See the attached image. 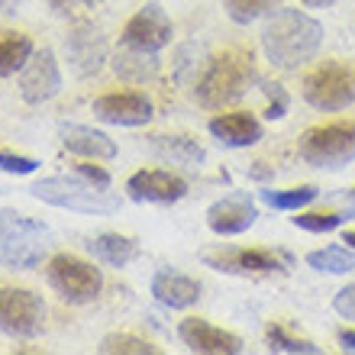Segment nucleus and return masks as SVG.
I'll list each match as a JSON object with an SVG mask.
<instances>
[{"mask_svg": "<svg viewBox=\"0 0 355 355\" xmlns=\"http://www.w3.org/2000/svg\"><path fill=\"white\" fill-rule=\"evenodd\" d=\"M271 352H288V355H320V346H313L310 339H297L291 336L284 327H268L265 329Z\"/></svg>", "mask_w": 355, "mask_h": 355, "instance_id": "bb28decb", "label": "nucleus"}, {"mask_svg": "<svg viewBox=\"0 0 355 355\" xmlns=\"http://www.w3.org/2000/svg\"><path fill=\"white\" fill-rule=\"evenodd\" d=\"M65 49H68V58L75 62L78 75H94L103 65V52H107L101 29H94L91 23H78L71 29V36L65 39Z\"/></svg>", "mask_w": 355, "mask_h": 355, "instance_id": "f3484780", "label": "nucleus"}, {"mask_svg": "<svg viewBox=\"0 0 355 355\" xmlns=\"http://www.w3.org/2000/svg\"><path fill=\"white\" fill-rule=\"evenodd\" d=\"M29 58H33V39L17 29H3L0 33V78L23 71Z\"/></svg>", "mask_w": 355, "mask_h": 355, "instance_id": "4be33fe9", "label": "nucleus"}, {"mask_svg": "<svg viewBox=\"0 0 355 355\" xmlns=\"http://www.w3.org/2000/svg\"><path fill=\"white\" fill-rule=\"evenodd\" d=\"M323 46V26L304 10H275L262 26V52L271 65L300 68Z\"/></svg>", "mask_w": 355, "mask_h": 355, "instance_id": "f257e3e1", "label": "nucleus"}, {"mask_svg": "<svg viewBox=\"0 0 355 355\" xmlns=\"http://www.w3.org/2000/svg\"><path fill=\"white\" fill-rule=\"evenodd\" d=\"M349 220V214H300L294 216V226L297 230H307V233H329Z\"/></svg>", "mask_w": 355, "mask_h": 355, "instance_id": "c85d7f7f", "label": "nucleus"}, {"mask_svg": "<svg viewBox=\"0 0 355 355\" xmlns=\"http://www.w3.org/2000/svg\"><path fill=\"white\" fill-rule=\"evenodd\" d=\"M178 336L184 343L191 352H200V355H239L243 352V339L226 333V329L207 323V320H184L178 327Z\"/></svg>", "mask_w": 355, "mask_h": 355, "instance_id": "4468645a", "label": "nucleus"}, {"mask_svg": "<svg viewBox=\"0 0 355 355\" xmlns=\"http://www.w3.org/2000/svg\"><path fill=\"white\" fill-rule=\"evenodd\" d=\"M152 294H155V300L165 304V307L187 310L200 300V284L175 268H162V271H155V278H152Z\"/></svg>", "mask_w": 355, "mask_h": 355, "instance_id": "a211bd4d", "label": "nucleus"}, {"mask_svg": "<svg viewBox=\"0 0 355 355\" xmlns=\"http://www.w3.org/2000/svg\"><path fill=\"white\" fill-rule=\"evenodd\" d=\"M259 220V210H255L252 197L236 191L230 197H220L216 204H210L207 210V226L214 230L216 236H239L245 233L249 226Z\"/></svg>", "mask_w": 355, "mask_h": 355, "instance_id": "ddd939ff", "label": "nucleus"}, {"mask_svg": "<svg viewBox=\"0 0 355 355\" xmlns=\"http://www.w3.org/2000/svg\"><path fill=\"white\" fill-rule=\"evenodd\" d=\"M317 187L313 184H304V187H288V191H262V200L275 210H300L317 200Z\"/></svg>", "mask_w": 355, "mask_h": 355, "instance_id": "393cba45", "label": "nucleus"}, {"mask_svg": "<svg viewBox=\"0 0 355 355\" xmlns=\"http://www.w3.org/2000/svg\"><path fill=\"white\" fill-rule=\"evenodd\" d=\"M101 355H155L159 349L152 346L149 339L130 336V333H113V336H103L101 346H97Z\"/></svg>", "mask_w": 355, "mask_h": 355, "instance_id": "a878e982", "label": "nucleus"}, {"mask_svg": "<svg viewBox=\"0 0 355 355\" xmlns=\"http://www.w3.org/2000/svg\"><path fill=\"white\" fill-rule=\"evenodd\" d=\"M78 175L85 178V181H91V184L97 187H110V175L103 168H97V165H78Z\"/></svg>", "mask_w": 355, "mask_h": 355, "instance_id": "72a5a7b5", "label": "nucleus"}, {"mask_svg": "<svg viewBox=\"0 0 355 355\" xmlns=\"http://www.w3.org/2000/svg\"><path fill=\"white\" fill-rule=\"evenodd\" d=\"M46 329V304L26 288H0V333L10 339H36Z\"/></svg>", "mask_w": 355, "mask_h": 355, "instance_id": "6e6552de", "label": "nucleus"}, {"mask_svg": "<svg viewBox=\"0 0 355 355\" xmlns=\"http://www.w3.org/2000/svg\"><path fill=\"white\" fill-rule=\"evenodd\" d=\"M300 3H307V7H333L336 0H300Z\"/></svg>", "mask_w": 355, "mask_h": 355, "instance_id": "c9c22d12", "label": "nucleus"}, {"mask_svg": "<svg viewBox=\"0 0 355 355\" xmlns=\"http://www.w3.org/2000/svg\"><path fill=\"white\" fill-rule=\"evenodd\" d=\"M94 116L110 126H146L152 120V101L142 91H110L94 101Z\"/></svg>", "mask_w": 355, "mask_h": 355, "instance_id": "1a4fd4ad", "label": "nucleus"}, {"mask_svg": "<svg viewBox=\"0 0 355 355\" xmlns=\"http://www.w3.org/2000/svg\"><path fill=\"white\" fill-rule=\"evenodd\" d=\"M207 126H210V132H214L223 146H230V149L255 146V142L265 136L262 123L255 120L252 113H220V116H214Z\"/></svg>", "mask_w": 355, "mask_h": 355, "instance_id": "6ab92c4d", "label": "nucleus"}, {"mask_svg": "<svg viewBox=\"0 0 355 355\" xmlns=\"http://www.w3.org/2000/svg\"><path fill=\"white\" fill-rule=\"evenodd\" d=\"M113 71L123 78V81H132V85H142L149 78L159 75V55L149 52V49H139V46H126L116 52L113 58Z\"/></svg>", "mask_w": 355, "mask_h": 355, "instance_id": "aec40b11", "label": "nucleus"}, {"mask_svg": "<svg viewBox=\"0 0 355 355\" xmlns=\"http://www.w3.org/2000/svg\"><path fill=\"white\" fill-rule=\"evenodd\" d=\"M307 265L313 271H323V275H349V271H355V252L349 245L346 249L343 245H327V249L310 252Z\"/></svg>", "mask_w": 355, "mask_h": 355, "instance_id": "5701e85b", "label": "nucleus"}, {"mask_svg": "<svg viewBox=\"0 0 355 355\" xmlns=\"http://www.w3.org/2000/svg\"><path fill=\"white\" fill-rule=\"evenodd\" d=\"M91 255L97 262L110 265V268H123V265H130L136 255H139V243L130 239V236H120V233H101L94 236L91 243H87Z\"/></svg>", "mask_w": 355, "mask_h": 355, "instance_id": "412c9836", "label": "nucleus"}, {"mask_svg": "<svg viewBox=\"0 0 355 355\" xmlns=\"http://www.w3.org/2000/svg\"><path fill=\"white\" fill-rule=\"evenodd\" d=\"M346 197H349V200H352V204H355V187H352V191H349V194H346Z\"/></svg>", "mask_w": 355, "mask_h": 355, "instance_id": "4c0bfd02", "label": "nucleus"}, {"mask_svg": "<svg viewBox=\"0 0 355 355\" xmlns=\"http://www.w3.org/2000/svg\"><path fill=\"white\" fill-rule=\"evenodd\" d=\"M275 3H281V0H223L230 19H233V23H243V26L259 17H265L268 10H275Z\"/></svg>", "mask_w": 355, "mask_h": 355, "instance_id": "cd10ccee", "label": "nucleus"}, {"mask_svg": "<svg viewBox=\"0 0 355 355\" xmlns=\"http://www.w3.org/2000/svg\"><path fill=\"white\" fill-rule=\"evenodd\" d=\"M58 91H62V68L55 62V52L39 49L19 71V94L26 103H46Z\"/></svg>", "mask_w": 355, "mask_h": 355, "instance_id": "9d476101", "label": "nucleus"}, {"mask_svg": "<svg viewBox=\"0 0 355 355\" xmlns=\"http://www.w3.org/2000/svg\"><path fill=\"white\" fill-rule=\"evenodd\" d=\"M333 310H336L339 317L355 320V284H346V288L333 297Z\"/></svg>", "mask_w": 355, "mask_h": 355, "instance_id": "2f4dec72", "label": "nucleus"}, {"mask_svg": "<svg viewBox=\"0 0 355 355\" xmlns=\"http://www.w3.org/2000/svg\"><path fill=\"white\" fill-rule=\"evenodd\" d=\"M29 194L42 200V204L52 207H65V210H75V214H116L120 210V197L107 194V187H97L85 178H42L29 187Z\"/></svg>", "mask_w": 355, "mask_h": 355, "instance_id": "20e7f679", "label": "nucleus"}, {"mask_svg": "<svg viewBox=\"0 0 355 355\" xmlns=\"http://www.w3.org/2000/svg\"><path fill=\"white\" fill-rule=\"evenodd\" d=\"M339 343H343L346 352H355V329H343V333H339Z\"/></svg>", "mask_w": 355, "mask_h": 355, "instance_id": "f704fd0d", "label": "nucleus"}, {"mask_svg": "<svg viewBox=\"0 0 355 355\" xmlns=\"http://www.w3.org/2000/svg\"><path fill=\"white\" fill-rule=\"evenodd\" d=\"M204 262L226 275H268V271L284 268L288 259L268 249H223V252L204 255Z\"/></svg>", "mask_w": 355, "mask_h": 355, "instance_id": "f8f14e48", "label": "nucleus"}, {"mask_svg": "<svg viewBox=\"0 0 355 355\" xmlns=\"http://www.w3.org/2000/svg\"><path fill=\"white\" fill-rule=\"evenodd\" d=\"M123 42L126 46H139L149 52H159L171 42V19L162 10V3H146L136 17L123 26Z\"/></svg>", "mask_w": 355, "mask_h": 355, "instance_id": "9b49d317", "label": "nucleus"}, {"mask_svg": "<svg viewBox=\"0 0 355 355\" xmlns=\"http://www.w3.org/2000/svg\"><path fill=\"white\" fill-rule=\"evenodd\" d=\"M262 91L268 94V110H265V116H268V120H281V116H284V110H288V94H284V87H281V85H268V81H265Z\"/></svg>", "mask_w": 355, "mask_h": 355, "instance_id": "7c9ffc66", "label": "nucleus"}, {"mask_svg": "<svg viewBox=\"0 0 355 355\" xmlns=\"http://www.w3.org/2000/svg\"><path fill=\"white\" fill-rule=\"evenodd\" d=\"M36 168H39L36 159L13 155V152H0V171H7V175H33Z\"/></svg>", "mask_w": 355, "mask_h": 355, "instance_id": "c756f323", "label": "nucleus"}, {"mask_svg": "<svg viewBox=\"0 0 355 355\" xmlns=\"http://www.w3.org/2000/svg\"><path fill=\"white\" fill-rule=\"evenodd\" d=\"M155 152L162 159L178 162V165H200L204 162V149L194 146L187 136H155Z\"/></svg>", "mask_w": 355, "mask_h": 355, "instance_id": "b1692460", "label": "nucleus"}, {"mask_svg": "<svg viewBox=\"0 0 355 355\" xmlns=\"http://www.w3.org/2000/svg\"><path fill=\"white\" fill-rule=\"evenodd\" d=\"M343 243H346L349 249H352V252H355V233H343Z\"/></svg>", "mask_w": 355, "mask_h": 355, "instance_id": "e433bc0d", "label": "nucleus"}, {"mask_svg": "<svg viewBox=\"0 0 355 355\" xmlns=\"http://www.w3.org/2000/svg\"><path fill=\"white\" fill-rule=\"evenodd\" d=\"M304 101L317 110L336 113L355 103V68L346 62H323L304 78Z\"/></svg>", "mask_w": 355, "mask_h": 355, "instance_id": "423d86ee", "label": "nucleus"}, {"mask_svg": "<svg viewBox=\"0 0 355 355\" xmlns=\"http://www.w3.org/2000/svg\"><path fill=\"white\" fill-rule=\"evenodd\" d=\"M52 233L39 220L17 214V210H0V265L3 268L29 271L46 259Z\"/></svg>", "mask_w": 355, "mask_h": 355, "instance_id": "7ed1b4c3", "label": "nucleus"}, {"mask_svg": "<svg viewBox=\"0 0 355 355\" xmlns=\"http://www.w3.org/2000/svg\"><path fill=\"white\" fill-rule=\"evenodd\" d=\"M49 7L55 10L58 17H75L81 10L94 7V0H49Z\"/></svg>", "mask_w": 355, "mask_h": 355, "instance_id": "473e14b6", "label": "nucleus"}, {"mask_svg": "<svg viewBox=\"0 0 355 355\" xmlns=\"http://www.w3.org/2000/svg\"><path fill=\"white\" fill-rule=\"evenodd\" d=\"M46 278L58 297L65 304H75V307L97 300L103 291L101 268H94L91 262L78 259V255H55L46 268Z\"/></svg>", "mask_w": 355, "mask_h": 355, "instance_id": "0eeeda50", "label": "nucleus"}, {"mask_svg": "<svg viewBox=\"0 0 355 355\" xmlns=\"http://www.w3.org/2000/svg\"><path fill=\"white\" fill-rule=\"evenodd\" d=\"M126 191L139 204H175V200H181L187 194V181L171 175V171L149 168V171H136L126 181Z\"/></svg>", "mask_w": 355, "mask_h": 355, "instance_id": "2eb2a0df", "label": "nucleus"}, {"mask_svg": "<svg viewBox=\"0 0 355 355\" xmlns=\"http://www.w3.org/2000/svg\"><path fill=\"white\" fill-rule=\"evenodd\" d=\"M62 146L68 152H75L81 159H94V162H110L116 159V142L107 136V132L94 130V126H81V123H65L62 130Z\"/></svg>", "mask_w": 355, "mask_h": 355, "instance_id": "dca6fc26", "label": "nucleus"}, {"mask_svg": "<svg viewBox=\"0 0 355 355\" xmlns=\"http://www.w3.org/2000/svg\"><path fill=\"white\" fill-rule=\"evenodd\" d=\"M252 81H255L252 55H245V52H223V55L210 58L204 78L197 81L194 97L207 110H223V107L236 103L239 97H245Z\"/></svg>", "mask_w": 355, "mask_h": 355, "instance_id": "f03ea898", "label": "nucleus"}, {"mask_svg": "<svg viewBox=\"0 0 355 355\" xmlns=\"http://www.w3.org/2000/svg\"><path fill=\"white\" fill-rule=\"evenodd\" d=\"M300 159L313 168H343L355 162V123H327L313 126L297 142Z\"/></svg>", "mask_w": 355, "mask_h": 355, "instance_id": "39448f33", "label": "nucleus"}]
</instances>
